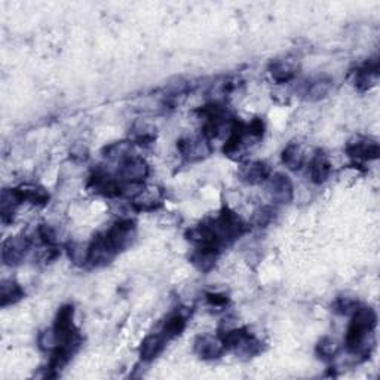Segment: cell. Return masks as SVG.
Wrapping results in <instances>:
<instances>
[{
    "label": "cell",
    "mask_w": 380,
    "mask_h": 380,
    "mask_svg": "<svg viewBox=\"0 0 380 380\" xmlns=\"http://www.w3.org/2000/svg\"><path fill=\"white\" fill-rule=\"evenodd\" d=\"M249 231V226L229 207H223L215 217H208L186 232L195 247H208L217 251L229 247Z\"/></svg>",
    "instance_id": "obj_1"
},
{
    "label": "cell",
    "mask_w": 380,
    "mask_h": 380,
    "mask_svg": "<svg viewBox=\"0 0 380 380\" xmlns=\"http://www.w3.org/2000/svg\"><path fill=\"white\" fill-rule=\"evenodd\" d=\"M377 325V313L372 306L360 305L351 315L349 327L346 331L345 347L347 352L360 356L361 361L370 358L374 347V329Z\"/></svg>",
    "instance_id": "obj_2"
},
{
    "label": "cell",
    "mask_w": 380,
    "mask_h": 380,
    "mask_svg": "<svg viewBox=\"0 0 380 380\" xmlns=\"http://www.w3.org/2000/svg\"><path fill=\"white\" fill-rule=\"evenodd\" d=\"M197 113L199 115V119L204 121L201 135L210 141L219 138L224 133V128L229 129L233 121V117L227 112V108L222 103L217 101L199 107Z\"/></svg>",
    "instance_id": "obj_3"
},
{
    "label": "cell",
    "mask_w": 380,
    "mask_h": 380,
    "mask_svg": "<svg viewBox=\"0 0 380 380\" xmlns=\"http://www.w3.org/2000/svg\"><path fill=\"white\" fill-rule=\"evenodd\" d=\"M256 143L257 141L248 134L247 124L233 117L229 133H227V138L223 144V154L233 160H241L245 156L248 147Z\"/></svg>",
    "instance_id": "obj_4"
},
{
    "label": "cell",
    "mask_w": 380,
    "mask_h": 380,
    "mask_svg": "<svg viewBox=\"0 0 380 380\" xmlns=\"http://www.w3.org/2000/svg\"><path fill=\"white\" fill-rule=\"evenodd\" d=\"M103 235L107 245L117 256L133 244L135 238V222L131 219L117 220L106 232H103Z\"/></svg>",
    "instance_id": "obj_5"
},
{
    "label": "cell",
    "mask_w": 380,
    "mask_h": 380,
    "mask_svg": "<svg viewBox=\"0 0 380 380\" xmlns=\"http://www.w3.org/2000/svg\"><path fill=\"white\" fill-rule=\"evenodd\" d=\"M86 189L91 193L104 198H121L124 197V184L117 176H112L106 170H95L86 183Z\"/></svg>",
    "instance_id": "obj_6"
},
{
    "label": "cell",
    "mask_w": 380,
    "mask_h": 380,
    "mask_svg": "<svg viewBox=\"0 0 380 380\" xmlns=\"http://www.w3.org/2000/svg\"><path fill=\"white\" fill-rule=\"evenodd\" d=\"M150 174V167L146 159L133 155L119 164L117 179L122 184H134V186H141L146 181Z\"/></svg>",
    "instance_id": "obj_7"
},
{
    "label": "cell",
    "mask_w": 380,
    "mask_h": 380,
    "mask_svg": "<svg viewBox=\"0 0 380 380\" xmlns=\"http://www.w3.org/2000/svg\"><path fill=\"white\" fill-rule=\"evenodd\" d=\"M345 151L346 155L355 162V164H358V162L376 160L380 155V147H379L377 140L372 137L356 135L347 141Z\"/></svg>",
    "instance_id": "obj_8"
},
{
    "label": "cell",
    "mask_w": 380,
    "mask_h": 380,
    "mask_svg": "<svg viewBox=\"0 0 380 380\" xmlns=\"http://www.w3.org/2000/svg\"><path fill=\"white\" fill-rule=\"evenodd\" d=\"M177 149L180 151V155L189 162H198V160L207 159L213 151L210 140H207L204 135H199V137L184 135L177 141Z\"/></svg>",
    "instance_id": "obj_9"
},
{
    "label": "cell",
    "mask_w": 380,
    "mask_h": 380,
    "mask_svg": "<svg viewBox=\"0 0 380 380\" xmlns=\"http://www.w3.org/2000/svg\"><path fill=\"white\" fill-rule=\"evenodd\" d=\"M30 249V240L24 235L9 236L2 244V260L6 266H18L23 263Z\"/></svg>",
    "instance_id": "obj_10"
},
{
    "label": "cell",
    "mask_w": 380,
    "mask_h": 380,
    "mask_svg": "<svg viewBox=\"0 0 380 380\" xmlns=\"http://www.w3.org/2000/svg\"><path fill=\"white\" fill-rule=\"evenodd\" d=\"M379 81V58H368L352 72V83L360 92L370 91Z\"/></svg>",
    "instance_id": "obj_11"
},
{
    "label": "cell",
    "mask_w": 380,
    "mask_h": 380,
    "mask_svg": "<svg viewBox=\"0 0 380 380\" xmlns=\"http://www.w3.org/2000/svg\"><path fill=\"white\" fill-rule=\"evenodd\" d=\"M267 192L270 199L276 204H290L295 198V186L287 174L276 172L267 180Z\"/></svg>",
    "instance_id": "obj_12"
},
{
    "label": "cell",
    "mask_w": 380,
    "mask_h": 380,
    "mask_svg": "<svg viewBox=\"0 0 380 380\" xmlns=\"http://www.w3.org/2000/svg\"><path fill=\"white\" fill-rule=\"evenodd\" d=\"M115 258L116 254L107 245L103 232L97 233L92 238V241L88 244V265H91L92 267H104L110 265Z\"/></svg>",
    "instance_id": "obj_13"
},
{
    "label": "cell",
    "mask_w": 380,
    "mask_h": 380,
    "mask_svg": "<svg viewBox=\"0 0 380 380\" xmlns=\"http://www.w3.org/2000/svg\"><path fill=\"white\" fill-rule=\"evenodd\" d=\"M193 351L201 358V360H205V361L219 360V358H222L226 352L222 340L219 339V336L214 338V336H210V334L198 336L197 340H195L193 343Z\"/></svg>",
    "instance_id": "obj_14"
},
{
    "label": "cell",
    "mask_w": 380,
    "mask_h": 380,
    "mask_svg": "<svg viewBox=\"0 0 380 380\" xmlns=\"http://www.w3.org/2000/svg\"><path fill=\"white\" fill-rule=\"evenodd\" d=\"M272 176V170L270 165L266 164L265 160H253L244 164L240 171H238V177L245 184L249 186H257V184H262L269 180Z\"/></svg>",
    "instance_id": "obj_15"
},
{
    "label": "cell",
    "mask_w": 380,
    "mask_h": 380,
    "mask_svg": "<svg viewBox=\"0 0 380 380\" xmlns=\"http://www.w3.org/2000/svg\"><path fill=\"white\" fill-rule=\"evenodd\" d=\"M267 70L276 83H288L297 76L299 63L291 57L275 58L269 63Z\"/></svg>",
    "instance_id": "obj_16"
},
{
    "label": "cell",
    "mask_w": 380,
    "mask_h": 380,
    "mask_svg": "<svg viewBox=\"0 0 380 380\" xmlns=\"http://www.w3.org/2000/svg\"><path fill=\"white\" fill-rule=\"evenodd\" d=\"M164 195L156 189H141L131 199V207L137 213H151L160 208Z\"/></svg>",
    "instance_id": "obj_17"
},
{
    "label": "cell",
    "mask_w": 380,
    "mask_h": 380,
    "mask_svg": "<svg viewBox=\"0 0 380 380\" xmlns=\"http://www.w3.org/2000/svg\"><path fill=\"white\" fill-rule=\"evenodd\" d=\"M333 172V165L329 156L322 150H317L309 160V177L315 184H324Z\"/></svg>",
    "instance_id": "obj_18"
},
{
    "label": "cell",
    "mask_w": 380,
    "mask_h": 380,
    "mask_svg": "<svg viewBox=\"0 0 380 380\" xmlns=\"http://www.w3.org/2000/svg\"><path fill=\"white\" fill-rule=\"evenodd\" d=\"M168 340L162 333H151L143 339L140 345V358L141 361L151 363L164 352Z\"/></svg>",
    "instance_id": "obj_19"
},
{
    "label": "cell",
    "mask_w": 380,
    "mask_h": 380,
    "mask_svg": "<svg viewBox=\"0 0 380 380\" xmlns=\"http://www.w3.org/2000/svg\"><path fill=\"white\" fill-rule=\"evenodd\" d=\"M188 318H189V311H184V308L174 311L172 313L168 315V318L164 321L160 333L165 336L167 340L179 338V336H181L183 331L186 330Z\"/></svg>",
    "instance_id": "obj_20"
},
{
    "label": "cell",
    "mask_w": 380,
    "mask_h": 380,
    "mask_svg": "<svg viewBox=\"0 0 380 380\" xmlns=\"http://www.w3.org/2000/svg\"><path fill=\"white\" fill-rule=\"evenodd\" d=\"M21 204H23V198H21L18 188L2 190V195H0V215H2L3 223L14 220V214Z\"/></svg>",
    "instance_id": "obj_21"
},
{
    "label": "cell",
    "mask_w": 380,
    "mask_h": 380,
    "mask_svg": "<svg viewBox=\"0 0 380 380\" xmlns=\"http://www.w3.org/2000/svg\"><path fill=\"white\" fill-rule=\"evenodd\" d=\"M220 251L208 247H195L189 260L190 263L201 272H210L215 266L217 258H219Z\"/></svg>",
    "instance_id": "obj_22"
},
{
    "label": "cell",
    "mask_w": 380,
    "mask_h": 380,
    "mask_svg": "<svg viewBox=\"0 0 380 380\" xmlns=\"http://www.w3.org/2000/svg\"><path fill=\"white\" fill-rule=\"evenodd\" d=\"M26 297V291L23 290L17 281L3 279L0 284V306L8 308L13 306L19 300Z\"/></svg>",
    "instance_id": "obj_23"
},
{
    "label": "cell",
    "mask_w": 380,
    "mask_h": 380,
    "mask_svg": "<svg viewBox=\"0 0 380 380\" xmlns=\"http://www.w3.org/2000/svg\"><path fill=\"white\" fill-rule=\"evenodd\" d=\"M282 164H284L290 171H299L305 165V150L303 147L296 143V141H291L288 143L281 154Z\"/></svg>",
    "instance_id": "obj_24"
},
{
    "label": "cell",
    "mask_w": 380,
    "mask_h": 380,
    "mask_svg": "<svg viewBox=\"0 0 380 380\" xmlns=\"http://www.w3.org/2000/svg\"><path fill=\"white\" fill-rule=\"evenodd\" d=\"M18 192L21 198H23V202L36 205V207L47 205L51 198L49 192L45 188L38 186V184H21V186H18Z\"/></svg>",
    "instance_id": "obj_25"
},
{
    "label": "cell",
    "mask_w": 380,
    "mask_h": 380,
    "mask_svg": "<svg viewBox=\"0 0 380 380\" xmlns=\"http://www.w3.org/2000/svg\"><path fill=\"white\" fill-rule=\"evenodd\" d=\"M133 150H134L133 141L131 140H125V141H116V143L107 144L103 149L101 154L106 159L122 164L124 160H126L128 158L133 156Z\"/></svg>",
    "instance_id": "obj_26"
},
{
    "label": "cell",
    "mask_w": 380,
    "mask_h": 380,
    "mask_svg": "<svg viewBox=\"0 0 380 380\" xmlns=\"http://www.w3.org/2000/svg\"><path fill=\"white\" fill-rule=\"evenodd\" d=\"M331 91H333V82L330 79L321 78L306 83V88L303 94L306 95V100L309 101H320V100L327 99V97L331 94Z\"/></svg>",
    "instance_id": "obj_27"
},
{
    "label": "cell",
    "mask_w": 380,
    "mask_h": 380,
    "mask_svg": "<svg viewBox=\"0 0 380 380\" xmlns=\"http://www.w3.org/2000/svg\"><path fill=\"white\" fill-rule=\"evenodd\" d=\"M339 352L340 343L333 338H329V336L320 339L317 346H315V354H317V356L322 361H333L334 358L339 355Z\"/></svg>",
    "instance_id": "obj_28"
},
{
    "label": "cell",
    "mask_w": 380,
    "mask_h": 380,
    "mask_svg": "<svg viewBox=\"0 0 380 380\" xmlns=\"http://www.w3.org/2000/svg\"><path fill=\"white\" fill-rule=\"evenodd\" d=\"M155 140H156V129L155 128H151L146 124H140V125L134 126L133 138H131L134 144L147 147L151 143H155Z\"/></svg>",
    "instance_id": "obj_29"
},
{
    "label": "cell",
    "mask_w": 380,
    "mask_h": 380,
    "mask_svg": "<svg viewBox=\"0 0 380 380\" xmlns=\"http://www.w3.org/2000/svg\"><path fill=\"white\" fill-rule=\"evenodd\" d=\"M233 352L240 356L253 358V356H257L258 354L263 352V343L258 339H256L253 334H248L244 339V342L238 346Z\"/></svg>",
    "instance_id": "obj_30"
},
{
    "label": "cell",
    "mask_w": 380,
    "mask_h": 380,
    "mask_svg": "<svg viewBox=\"0 0 380 380\" xmlns=\"http://www.w3.org/2000/svg\"><path fill=\"white\" fill-rule=\"evenodd\" d=\"M69 258L76 266L88 265V245H83L79 242H72L67 247Z\"/></svg>",
    "instance_id": "obj_31"
},
{
    "label": "cell",
    "mask_w": 380,
    "mask_h": 380,
    "mask_svg": "<svg viewBox=\"0 0 380 380\" xmlns=\"http://www.w3.org/2000/svg\"><path fill=\"white\" fill-rule=\"evenodd\" d=\"M358 306H360L358 300L354 297H347V296H339L331 305L333 312L338 313V315H352Z\"/></svg>",
    "instance_id": "obj_32"
},
{
    "label": "cell",
    "mask_w": 380,
    "mask_h": 380,
    "mask_svg": "<svg viewBox=\"0 0 380 380\" xmlns=\"http://www.w3.org/2000/svg\"><path fill=\"white\" fill-rule=\"evenodd\" d=\"M276 217V210L274 207H269V205H265V207L258 208L254 215H253V223L257 227H267L270 223L275 220Z\"/></svg>",
    "instance_id": "obj_33"
},
{
    "label": "cell",
    "mask_w": 380,
    "mask_h": 380,
    "mask_svg": "<svg viewBox=\"0 0 380 380\" xmlns=\"http://www.w3.org/2000/svg\"><path fill=\"white\" fill-rule=\"evenodd\" d=\"M38 345L40 347V351L43 352H52L57 346V336L53 333V329L51 330H43L39 338H38Z\"/></svg>",
    "instance_id": "obj_34"
},
{
    "label": "cell",
    "mask_w": 380,
    "mask_h": 380,
    "mask_svg": "<svg viewBox=\"0 0 380 380\" xmlns=\"http://www.w3.org/2000/svg\"><path fill=\"white\" fill-rule=\"evenodd\" d=\"M36 233H38L39 241L43 245H47L48 248H52V247L57 245V233H56V231H53L49 224H40L38 227Z\"/></svg>",
    "instance_id": "obj_35"
},
{
    "label": "cell",
    "mask_w": 380,
    "mask_h": 380,
    "mask_svg": "<svg viewBox=\"0 0 380 380\" xmlns=\"http://www.w3.org/2000/svg\"><path fill=\"white\" fill-rule=\"evenodd\" d=\"M205 299H207V303L211 308H219L223 309L227 305H229V297L226 295H222V292H207L205 295Z\"/></svg>",
    "instance_id": "obj_36"
},
{
    "label": "cell",
    "mask_w": 380,
    "mask_h": 380,
    "mask_svg": "<svg viewBox=\"0 0 380 380\" xmlns=\"http://www.w3.org/2000/svg\"><path fill=\"white\" fill-rule=\"evenodd\" d=\"M72 158L76 159V160H86L88 159V150H86L85 146H76L73 150H72Z\"/></svg>",
    "instance_id": "obj_37"
}]
</instances>
